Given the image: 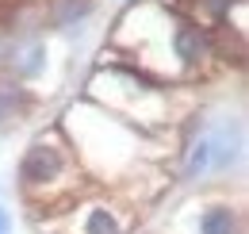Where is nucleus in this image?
<instances>
[{
    "mask_svg": "<svg viewBox=\"0 0 249 234\" xmlns=\"http://www.w3.org/2000/svg\"><path fill=\"white\" fill-rule=\"evenodd\" d=\"M89 104L107 112L119 123H134V127H161L173 116V100L169 92L157 85L150 73L142 69H126V65H111V69H96L89 81Z\"/></svg>",
    "mask_w": 249,
    "mask_h": 234,
    "instance_id": "obj_1",
    "label": "nucleus"
},
{
    "mask_svg": "<svg viewBox=\"0 0 249 234\" xmlns=\"http://www.w3.org/2000/svg\"><path fill=\"white\" fill-rule=\"evenodd\" d=\"M69 131H73L69 150L81 154L85 169L100 176H119L138 165V135L92 104L69 108Z\"/></svg>",
    "mask_w": 249,
    "mask_h": 234,
    "instance_id": "obj_2",
    "label": "nucleus"
},
{
    "mask_svg": "<svg viewBox=\"0 0 249 234\" xmlns=\"http://www.w3.org/2000/svg\"><path fill=\"white\" fill-rule=\"evenodd\" d=\"M77 176H81L77 154L69 150V142H65L58 131L38 135L31 146H27L23 161H19V188L35 204L69 200L77 192Z\"/></svg>",
    "mask_w": 249,
    "mask_h": 234,
    "instance_id": "obj_3",
    "label": "nucleus"
},
{
    "mask_svg": "<svg viewBox=\"0 0 249 234\" xmlns=\"http://www.w3.org/2000/svg\"><path fill=\"white\" fill-rule=\"evenodd\" d=\"M238 146H242V131L230 119L211 127V131H203L184 150V180H199V176H207V173H222L226 165H234Z\"/></svg>",
    "mask_w": 249,
    "mask_h": 234,
    "instance_id": "obj_4",
    "label": "nucleus"
},
{
    "mask_svg": "<svg viewBox=\"0 0 249 234\" xmlns=\"http://www.w3.org/2000/svg\"><path fill=\"white\" fill-rule=\"evenodd\" d=\"M81 234H126V219L107 204H89L81 215Z\"/></svg>",
    "mask_w": 249,
    "mask_h": 234,
    "instance_id": "obj_5",
    "label": "nucleus"
},
{
    "mask_svg": "<svg viewBox=\"0 0 249 234\" xmlns=\"http://www.w3.org/2000/svg\"><path fill=\"white\" fill-rule=\"evenodd\" d=\"M199 234H242L238 211H234L230 204L203 207V215H199Z\"/></svg>",
    "mask_w": 249,
    "mask_h": 234,
    "instance_id": "obj_6",
    "label": "nucleus"
},
{
    "mask_svg": "<svg viewBox=\"0 0 249 234\" xmlns=\"http://www.w3.org/2000/svg\"><path fill=\"white\" fill-rule=\"evenodd\" d=\"M92 12V0H46V23L50 27H73Z\"/></svg>",
    "mask_w": 249,
    "mask_h": 234,
    "instance_id": "obj_7",
    "label": "nucleus"
},
{
    "mask_svg": "<svg viewBox=\"0 0 249 234\" xmlns=\"http://www.w3.org/2000/svg\"><path fill=\"white\" fill-rule=\"evenodd\" d=\"M31 108V92L16 81H0V123H12Z\"/></svg>",
    "mask_w": 249,
    "mask_h": 234,
    "instance_id": "obj_8",
    "label": "nucleus"
},
{
    "mask_svg": "<svg viewBox=\"0 0 249 234\" xmlns=\"http://www.w3.org/2000/svg\"><path fill=\"white\" fill-rule=\"evenodd\" d=\"M42 69H46V46H38V42H27L12 54V73L16 77H38Z\"/></svg>",
    "mask_w": 249,
    "mask_h": 234,
    "instance_id": "obj_9",
    "label": "nucleus"
},
{
    "mask_svg": "<svg viewBox=\"0 0 249 234\" xmlns=\"http://www.w3.org/2000/svg\"><path fill=\"white\" fill-rule=\"evenodd\" d=\"M8 231H12V219H8V211L0 207V234H8Z\"/></svg>",
    "mask_w": 249,
    "mask_h": 234,
    "instance_id": "obj_10",
    "label": "nucleus"
}]
</instances>
